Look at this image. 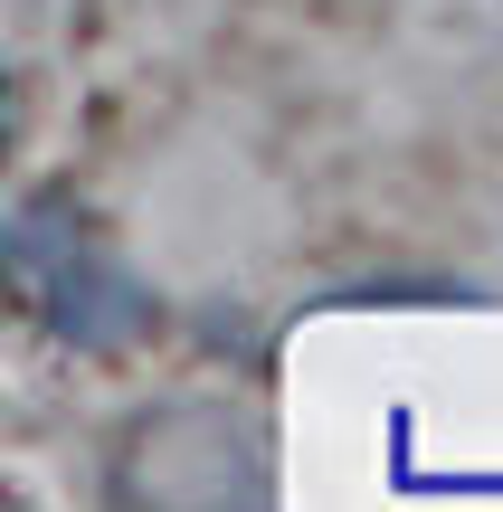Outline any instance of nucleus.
Here are the masks:
<instances>
[{"label":"nucleus","mask_w":503,"mask_h":512,"mask_svg":"<svg viewBox=\"0 0 503 512\" xmlns=\"http://www.w3.org/2000/svg\"><path fill=\"white\" fill-rule=\"evenodd\" d=\"M0 133H10V86H0Z\"/></svg>","instance_id":"1"}]
</instances>
